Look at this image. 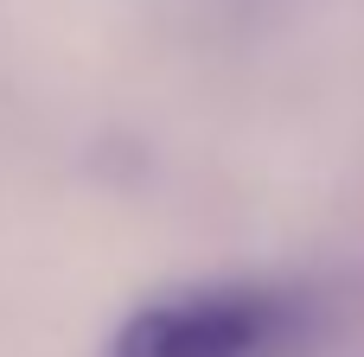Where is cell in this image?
I'll return each mask as SVG.
<instances>
[{
  "label": "cell",
  "instance_id": "obj_1",
  "mask_svg": "<svg viewBox=\"0 0 364 357\" xmlns=\"http://www.w3.org/2000/svg\"><path fill=\"white\" fill-rule=\"evenodd\" d=\"M307 307L282 287H186L122 319L109 357H288Z\"/></svg>",
  "mask_w": 364,
  "mask_h": 357
}]
</instances>
